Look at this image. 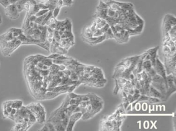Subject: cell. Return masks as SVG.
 Masks as SVG:
<instances>
[{
  "label": "cell",
  "mask_w": 176,
  "mask_h": 131,
  "mask_svg": "<svg viewBox=\"0 0 176 131\" xmlns=\"http://www.w3.org/2000/svg\"><path fill=\"white\" fill-rule=\"evenodd\" d=\"M108 7H109V6L107 4L104 3V2H102V1H100L99 5L98 7V9H108Z\"/></svg>",
  "instance_id": "obj_10"
},
{
  "label": "cell",
  "mask_w": 176,
  "mask_h": 131,
  "mask_svg": "<svg viewBox=\"0 0 176 131\" xmlns=\"http://www.w3.org/2000/svg\"><path fill=\"white\" fill-rule=\"evenodd\" d=\"M149 95L151 97L157 98L159 99H162L163 97V95L161 92L159 91L157 89L155 88L153 86H151L149 88Z\"/></svg>",
  "instance_id": "obj_5"
},
{
  "label": "cell",
  "mask_w": 176,
  "mask_h": 131,
  "mask_svg": "<svg viewBox=\"0 0 176 131\" xmlns=\"http://www.w3.org/2000/svg\"><path fill=\"white\" fill-rule=\"evenodd\" d=\"M142 109L144 111H146L147 109V105L146 103H144L142 105Z\"/></svg>",
  "instance_id": "obj_21"
},
{
  "label": "cell",
  "mask_w": 176,
  "mask_h": 131,
  "mask_svg": "<svg viewBox=\"0 0 176 131\" xmlns=\"http://www.w3.org/2000/svg\"><path fill=\"white\" fill-rule=\"evenodd\" d=\"M149 99V97H148L147 96H146L145 95H142L140 96V97L138 99L139 101H146L148 100Z\"/></svg>",
  "instance_id": "obj_14"
},
{
  "label": "cell",
  "mask_w": 176,
  "mask_h": 131,
  "mask_svg": "<svg viewBox=\"0 0 176 131\" xmlns=\"http://www.w3.org/2000/svg\"><path fill=\"white\" fill-rule=\"evenodd\" d=\"M2 17H1V15H0V25L2 24Z\"/></svg>",
  "instance_id": "obj_24"
},
{
  "label": "cell",
  "mask_w": 176,
  "mask_h": 131,
  "mask_svg": "<svg viewBox=\"0 0 176 131\" xmlns=\"http://www.w3.org/2000/svg\"><path fill=\"white\" fill-rule=\"evenodd\" d=\"M5 14L7 17L11 19H17L20 16L15 3L12 4L4 7Z\"/></svg>",
  "instance_id": "obj_2"
},
{
  "label": "cell",
  "mask_w": 176,
  "mask_h": 131,
  "mask_svg": "<svg viewBox=\"0 0 176 131\" xmlns=\"http://www.w3.org/2000/svg\"><path fill=\"white\" fill-rule=\"evenodd\" d=\"M9 30L12 33V35L15 38H17L20 34L23 33V30L22 29L10 28Z\"/></svg>",
  "instance_id": "obj_6"
},
{
  "label": "cell",
  "mask_w": 176,
  "mask_h": 131,
  "mask_svg": "<svg viewBox=\"0 0 176 131\" xmlns=\"http://www.w3.org/2000/svg\"><path fill=\"white\" fill-rule=\"evenodd\" d=\"M90 99L87 96H83V98H82V101H84V102H86V101H89Z\"/></svg>",
  "instance_id": "obj_20"
},
{
  "label": "cell",
  "mask_w": 176,
  "mask_h": 131,
  "mask_svg": "<svg viewBox=\"0 0 176 131\" xmlns=\"http://www.w3.org/2000/svg\"><path fill=\"white\" fill-rule=\"evenodd\" d=\"M163 50H164L163 51L165 53H169L170 52H171V50H170L169 47H168L167 46L164 47V49Z\"/></svg>",
  "instance_id": "obj_16"
},
{
  "label": "cell",
  "mask_w": 176,
  "mask_h": 131,
  "mask_svg": "<svg viewBox=\"0 0 176 131\" xmlns=\"http://www.w3.org/2000/svg\"><path fill=\"white\" fill-rule=\"evenodd\" d=\"M39 131H49V129H48V126H47L46 124H45V126H43V128H41V129H40Z\"/></svg>",
  "instance_id": "obj_18"
},
{
  "label": "cell",
  "mask_w": 176,
  "mask_h": 131,
  "mask_svg": "<svg viewBox=\"0 0 176 131\" xmlns=\"http://www.w3.org/2000/svg\"><path fill=\"white\" fill-rule=\"evenodd\" d=\"M84 33H91L92 32L91 30L90 27L87 26V27L85 28V32H84Z\"/></svg>",
  "instance_id": "obj_17"
},
{
  "label": "cell",
  "mask_w": 176,
  "mask_h": 131,
  "mask_svg": "<svg viewBox=\"0 0 176 131\" xmlns=\"http://www.w3.org/2000/svg\"><path fill=\"white\" fill-rule=\"evenodd\" d=\"M31 112L36 117L37 121L40 123H43L46 121V112L45 109L40 103H33L26 106Z\"/></svg>",
  "instance_id": "obj_1"
},
{
  "label": "cell",
  "mask_w": 176,
  "mask_h": 131,
  "mask_svg": "<svg viewBox=\"0 0 176 131\" xmlns=\"http://www.w3.org/2000/svg\"><path fill=\"white\" fill-rule=\"evenodd\" d=\"M130 78H131V79H134V75L133 74H131L130 75Z\"/></svg>",
  "instance_id": "obj_25"
},
{
  "label": "cell",
  "mask_w": 176,
  "mask_h": 131,
  "mask_svg": "<svg viewBox=\"0 0 176 131\" xmlns=\"http://www.w3.org/2000/svg\"><path fill=\"white\" fill-rule=\"evenodd\" d=\"M57 20V19L53 17V16H52L51 17H50V19L48 20V21L47 22L46 24V26H49L51 24H54L55 23H56Z\"/></svg>",
  "instance_id": "obj_9"
},
{
  "label": "cell",
  "mask_w": 176,
  "mask_h": 131,
  "mask_svg": "<svg viewBox=\"0 0 176 131\" xmlns=\"http://www.w3.org/2000/svg\"><path fill=\"white\" fill-rule=\"evenodd\" d=\"M60 54L57 53H53L52 54L50 55L49 56L46 57L47 58H49L50 60H55L57 58L60 56Z\"/></svg>",
  "instance_id": "obj_11"
},
{
  "label": "cell",
  "mask_w": 176,
  "mask_h": 131,
  "mask_svg": "<svg viewBox=\"0 0 176 131\" xmlns=\"http://www.w3.org/2000/svg\"><path fill=\"white\" fill-rule=\"evenodd\" d=\"M22 101L20 100L12 101V107L19 109L22 106Z\"/></svg>",
  "instance_id": "obj_8"
},
{
  "label": "cell",
  "mask_w": 176,
  "mask_h": 131,
  "mask_svg": "<svg viewBox=\"0 0 176 131\" xmlns=\"http://www.w3.org/2000/svg\"><path fill=\"white\" fill-rule=\"evenodd\" d=\"M152 63L150 60H146V61H144L142 64L143 68L147 72L149 71V70H150L151 68H152Z\"/></svg>",
  "instance_id": "obj_7"
},
{
  "label": "cell",
  "mask_w": 176,
  "mask_h": 131,
  "mask_svg": "<svg viewBox=\"0 0 176 131\" xmlns=\"http://www.w3.org/2000/svg\"><path fill=\"white\" fill-rule=\"evenodd\" d=\"M156 70V73H157V74L161 75L163 78H164V80L166 82L167 84V81H166V71L165 70L164 66L163 64L161 63L160 60H159L158 58H157L156 60V64L154 67Z\"/></svg>",
  "instance_id": "obj_3"
},
{
  "label": "cell",
  "mask_w": 176,
  "mask_h": 131,
  "mask_svg": "<svg viewBox=\"0 0 176 131\" xmlns=\"http://www.w3.org/2000/svg\"><path fill=\"white\" fill-rule=\"evenodd\" d=\"M140 93V91L139 89H136L134 90V94H139Z\"/></svg>",
  "instance_id": "obj_23"
},
{
  "label": "cell",
  "mask_w": 176,
  "mask_h": 131,
  "mask_svg": "<svg viewBox=\"0 0 176 131\" xmlns=\"http://www.w3.org/2000/svg\"><path fill=\"white\" fill-rule=\"evenodd\" d=\"M79 95H77L76 94H74L73 92H70V94L69 95V98H70V99H75L76 98L78 97Z\"/></svg>",
  "instance_id": "obj_15"
},
{
  "label": "cell",
  "mask_w": 176,
  "mask_h": 131,
  "mask_svg": "<svg viewBox=\"0 0 176 131\" xmlns=\"http://www.w3.org/2000/svg\"><path fill=\"white\" fill-rule=\"evenodd\" d=\"M82 113L81 112H74V114L70 116V119H69L68 123L67 125L66 130L68 131H72V128L75 122L80 119L82 116Z\"/></svg>",
  "instance_id": "obj_4"
},
{
  "label": "cell",
  "mask_w": 176,
  "mask_h": 131,
  "mask_svg": "<svg viewBox=\"0 0 176 131\" xmlns=\"http://www.w3.org/2000/svg\"><path fill=\"white\" fill-rule=\"evenodd\" d=\"M148 100L149 101V102L150 103H158V102H160V99H158L157 98L154 97L149 98Z\"/></svg>",
  "instance_id": "obj_12"
},
{
  "label": "cell",
  "mask_w": 176,
  "mask_h": 131,
  "mask_svg": "<svg viewBox=\"0 0 176 131\" xmlns=\"http://www.w3.org/2000/svg\"><path fill=\"white\" fill-rule=\"evenodd\" d=\"M101 19L102 18L99 17H96V18L95 19V21L96 23H100V22H101Z\"/></svg>",
  "instance_id": "obj_19"
},
{
  "label": "cell",
  "mask_w": 176,
  "mask_h": 131,
  "mask_svg": "<svg viewBox=\"0 0 176 131\" xmlns=\"http://www.w3.org/2000/svg\"><path fill=\"white\" fill-rule=\"evenodd\" d=\"M135 109H136L137 111H140V104H139V103H137L135 105Z\"/></svg>",
  "instance_id": "obj_22"
},
{
  "label": "cell",
  "mask_w": 176,
  "mask_h": 131,
  "mask_svg": "<svg viewBox=\"0 0 176 131\" xmlns=\"http://www.w3.org/2000/svg\"><path fill=\"white\" fill-rule=\"evenodd\" d=\"M76 86H77V85H71L70 86H69L68 89V92H72L73 91H74V89L76 88Z\"/></svg>",
  "instance_id": "obj_13"
}]
</instances>
